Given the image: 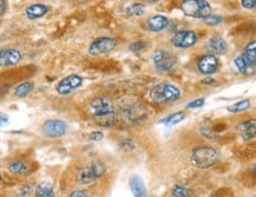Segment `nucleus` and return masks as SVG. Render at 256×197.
<instances>
[{"label": "nucleus", "mask_w": 256, "mask_h": 197, "mask_svg": "<svg viewBox=\"0 0 256 197\" xmlns=\"http://www.w3.org/2000/svg\"><path fill=\"white\" fill-rule=\"evenodd\" d=\"M68 131V124L62 120H48L43 124V134L48 138L62 137Z\"/></svg>", "instance_id": "obj_9"}, {"label": "nucleus", "mask_w": 256, "mask_h": 197, "mask_svg": "<svg viewBox=\"0 0 256 197\" xmlns=\"http://www.w3.org/2000/svg\"><path fill=\"white\" fill-rule=\"evenodd\" d=\"M220 153L210 146H200L195 148L191 153V163L197 169H208L219 162Z\"/></svg>", "instance_id": "obj_2"}, {"label": "nucleus", "mask_w": 256, "mask_h": 197, "mask_svg": "<svg viewBox=\"0 0 256 197\" xmlns=\"http://www.w3.org/2000/svg\"><path fill=\"white\" fill-rule=\"evenodd\" d=\"M236 131L244 141H252L256 138V120L250 118L240 123L236 126Z\"/></svg>", "instance_id": "obj_12"}, {"label": "nucleus", "mask_w": 256, "mask_h": 197, "mask_svg": "<svg viewBox=\"0 0 256 197\" xmlns=\"http://www.w3.org/2000/svg\"><path fill=\"white\" fill-rule=\"evenodd\" d=\"M153 63L157 71L168 72L175 68L177 64V57L171 51L157 50L153 56Z\"/></svg>", "instance_id": "obj_6"}, {"label": "nucleus", "mask_w": 256, "mask_h": 197, "mask_svg": "<svg viewBox=\"0 0 256 197\" xmlns=\"http://www.w3.org/2000/svg\"><path fill=\"white\" fill-rule=\"evenodd\" d=\"M8 172L13 175L27 176L30 173V166L24 161H13L8 164Z\"/></svg>", "instance_id": "obj_19"}, {"label": "nucleus", "mask_w": 256, "mask_h": 197, "mask_svg": "<svg viewBox=\"0 0 256 197\" xmlns=\"http://www.w3.org/2000/svg\"><path fill=\"white\" fill-rule=\"evenodd\" d=\"M53 187L50 182H42L36 189V197H53Z\"/></svg>", "instance_id": "obj_22"}, {"label": "nucleus", "mask_w": 256, "mask_h": 197, "mask_svg": "<svg viewBox=\"0 0 256 197\" xmlns=\"http://www.w3.org/2000/svg\"><path fill=\"white\" fill-rule=\"evenodd\" d=\"M144 48H145V44H144L143 42H135V43H132V44L129 46L130 50L133 51V52H137V51L143 50Z\"/></svg>", "instance_id": "obj_30"}, {"label": "nucleus", "mask_w": 256, "mask_h": 197, "mask_svg": "<svg viewBox=\"0 0 256 197\" xmlns=\"http://www.w3.org/2000/svg\"><path fill=\"white\" fill-rule=\"evenodd\" d=\"M197 68H199V71L202 74H205V76H210V74H216L219 71L220 68V62L219 58L215 54H205V56L201 57L197 62Z\"/></svg>", "instance_id": "obj_11"}, {"label": "nucleus", "mask_w": 256, "mask_h": 197, "mask_svg": "<svg viewBox=\"0 0 256 197\" xmlns=\"http://www.w3.org/2000/svg\"><path fill=\"white\" fill-rule=\"evenodd\" d=\"M241 57H242L246 62L256 66V40H253V42L247 44L243 52L241 53Z\"/></svg>", "instance_id": "obj_20"}, {"label": "nucleus", "mask_w": 256, "mask_h": 197, "mask_svg": "<svg viewBox=\"0 0 256 197\" xmlns=\"http://www.w3.org/2000/svg\"><path fill=\"white\" fill-rule=\"evenodd\" d=\"M171 197H189V190L183 185H175L171 190Z\"/></svg>", "instance_id": "obj_26"}, {"label": "nucleus", "mask_w": 256, "mask_h": 197, "mask_svg": "<svg viewBox=\"0 0 256 197\" xmlns=\"http://www.w3.org/2000/svg\"><path fill=\"white\" fill-rule=\"evenodd\" d=\"M0 2H1V11H0V13H1V16H2V14L5 13V7H6V1H5V0H0Z\"/></svg>", "instance_id": "obj_33"}, {"label": "nucleus", "mask_w": 256, "mask_h": 197, "mask_svg": "<svg viewBox=\"0 0 256 197\" xmlns=\"http://www.w3.org/2000/svg\"><path fill=\"white\" fill-rule=\"evenodd\" d=\"M105 172V166H104L103 162H92L91 164H89L88 167L81 169L77 175V183L78 184H90L94 183L95 181H97L98 178H101L102 176Z\"/></svg>", "instance_id": "obj_5"}, {"label": "nucleus", "mask_w": 256, "mask_h": 197, "mask_svg": "<svg viewBox=\"0 0 256 197\" xmlns=\"http://www.w3.org/2000/svg\"><path fill=\"white\" fill-rule=\"evenodd\" d=\"M117 46V42L110 37H101L95 39L89 46V54L91 56H102L112 52Z\"/></svg>", "instance_id": "obj_7"}, {"label": "nucleus", "mask_w": 256, "mask_h": 197, "mask_svg": "<svg viewBox=\"0 0 256 197\" xmlns=\"http://www.w3.org/2000/svg\"><path fill=\"white\" fill-rule=\"evenodd\" d=\"M88 112L96 123L103 127H112L117 122V111L113 102L107 97H95L88 104Z\"/></svg>", "instance_id": "obj_1"}, {"label": "nucleus", "mask_w": 256, "mask_h": 197, "mask_svg": "<svg viewBox=\"0 0 256 197\" xmlns=\"http://www.w3.org/2000/svg\"><path fill=\"white\" fill-rule=\"evenodd\" d=\"M185 118V112L184 111H179V112H175V114L168 116V117L163 118V120L159 122V123L163 124V125H165L167 127H170V126H174L176 125V124L181 123V122Z\"/></svg>", "instance_id": "obj_21"}, {"label": "nucleus", "mask_w": 256, "mask_h": 197, "mask_svg": "<svg viewBox=\"0 0 256 197\" xmlns=\"http://www.w3.org/2000/svg\"><path fill=\"white\" fill-rule=\"evenodd\" d=\"M32 89H33V84H32L31 82H24V83L19 84V85L14 89L13 94L16 97L24 98L28 94H30V92L32 91Z\"/></svg>", "instance_id": "obj_23"}, {"label": "nucleus", "mask_w": 256, "mask_h": 197, "mask_svg": "<svg viewBox=\"0 0 256 197\" xmlns=\"http://www.w3.org/2000/svg\"><path fill=\"white\" fill-rule=\"evenodd\" d=\"M203 22H205V24L208 26H216L223 22V18L221 16H219V14L211 13L210 16H208L206 18L203 19Z\"/></svg>", "instance_id": "obj_27"}, {"label": "nucleus", "mask_w": 256, "mask_h": 197, "mask_svg": "<svg viewBox=\"0 0 256 197\" xmlns=\"http://www.w3.org/2000/svg\"><path fill=\"white\" fill-rule=\"evenodd\" d=\"M129 187L133 197H148V191L143 179L138 175H132L129 178Z\"/></svg>", "instance_id": "obj_16"}, {"label": "nucleus", "mask_w": 256, "mask_h": 197, "mask_svg": "<svg viewBox=\"0 0 256 197\" xmlns=\"http://www.w3.org/2000/svg\"><path fill=\"white\" fill-rule=\"evenodd\" d=\"M205 105V98H199V99H195L193 102L187 104V109H197L201 106Z\"/></svg>", "instance_id": "obj_28"}, {"label": "nucleus", "mask_w": 256, "mask_h": 197, "mask_svg": "<svg viewBox=\"0 0 256 197\" xmlns=\"http://www.w3.org/2000/svg\"><path fill=\"white\" fill-rule=\"evenodd\" d=\"M250 108V100L249 99H242L240 102L232 104L228 108L229 112H232V114H238V112L246 111Z\"/></svg>", "instance_id": "obj_24"}, {"label": "nucleus", "mask_w": 256, "mask_h": 197, "mask_svg": "<svg viewBox=\"0 0 256 197\" xmlns=\"http://www.w3.org/2000/svg\"><path fill=\"white\" fill-rule=\"evenodd\" d=\"M22 60V53L16 49H6L0 52V64L4 68L17 65Z\"/></svg>", "instance_id": "obj_14"}, {"label": "nucleus", "mask_w": 256, "mask_h": 197, "mask_svg": "<svg viewBox=\"0 0 256 197\" xmlns=\"http://www.w3.org/2000/svg\"><path fill=\"white\" fill-rule=\"evenodd\" d=\"M241 5L247 10H253L256 7V0H241Z\"/></svg>", "instance_id": "obj_29"}, {"label": "nucleus", "mask_w": 256, "mask_h": 197, "mask_svg": "<svg viewBox=\"0 0 256 197\" xmlns=\"http://www.w3.org/2000/svg\"><path fill=\"white\" fill-rule=\"evenodd\" d=\"M169 25V19L162 14H155L147 20V30L150 32H161Z\"/></svg>", "instance_id": "obj_15"}, {"label": "nucleus", "mask_w": 256, "mask_h": 197, "mask_svg": "<svg viewBox=\"0 0 256 197\" xmlns=\"http://www.w3.org/2000/svg\"><path fill=\"white\" fill-rule=\"evenodd\" d=\"M181 97V90L170 83H158L153 86L149 92L151 102L156 104H167L176 102Z\"/></svg>", "instance_id": "obj_3"}, {"label": "nucleus", "mask_w": 256, "mask_h": 197, "mask_svg": "<svg viewBox=\"0 0 256 197\" xmlns=\"http://www.w3.org/2000/svg\"><path fill=\"white\" fill-rule=\"evenodd\" d=\"M234 65L236 66L237 71L240 72L241 74H243V76H250V74H255L256 72V66L252 65V64H249L248 62H246V60L241 57V54H238L237 57H235Z\"/></svg>", "instance_id": "obj_18"}, {"label": "nucleus", "mask_w": 256, "mask_h": 197, "mask_svg": "<svg viewBox=\"0 0 256 197\" xmlns=\"http://www.w3.org/2000/svg\"><path fill=\"white\" fill-rule=\"evenodd\" d=\"M179 8L184 16L194 19H205L211 14V6L206 0H183Z\"/></svg>", "instance_id": "obj_4"}, {"label": "nucleus", "mask_w": 256, "mask_h": 197, "mask_svg": "<svg viewBox=\"0 0 256 197\" xmlns=\"http://www.w3.org/2000/svg\"><path fill=\"white\" fill-rule=\"evenodd\" d=\"M102 138H103V134H102L101 131L92 132V134L90 135V140L91 141H101Z\"/></svg>", "instance_id": "obj_32"}, {"label": "nucleus", "mask_w": 256, "mask_h": 197, "mask_svg": "<svg viewBox=\"0 0 256 197\" xmlns=\"http://www.w3.org/2000/svg\"><path fill=\"white\" fill-rule=\"evenodd\" d=\"M145 12V6L142 4H131L127 8V13L132 17H139Z\"/></svg>", "instance_id": "obj_25"}, {"label": "nucleus", "mask_w": 256, "mask_h": 197, "mask_svg": "<svg viewBox=\"0 0 256 197\" xmlns=\"http://www.w3.org/2000/svg\"><path fill=\"white\" fill-rule=\"evenodd\" d=\"M206 49L211 54L215 56H222V54L227 53L228 51V44L222 37L220 36H212L210 39L206 42Z\"/></svg>", "instance_id": "obj_13"}, {"label": "nucleus", "mask_w": 256, "mask_h": 197, "mask_svg": "<svg viewBox=\"0 0 256 197\" xmlns=\"http://www.w3.org/2000/svg\"><path fill=\"white\" fill-rule=\"evenodd\" d=\"M69 197H91V195H90L88 191L74 190L71 194H70Z\"/></svg>", "instance_id": "obj_31"}, {"label": "nucleus", "mask_w": 256, "mask_h": 197, "mask_svg": "<svg viewBox=\"0 0 256 197\" xmlns=\"http://www.w3.org/2000/svg\"><path fill=\"white\" fill-rule=\"evenodd\" d=\"M199 37L196 32L190 30H183L176 32L171 38V44L177 49H189L196 45Z\"/></svg>", "instance_id": "obj_8"}, {"label": "nucleus", "mask_w": 256, "mask_h": 197, "mask_svg": "<svg viewBox=\"0 0 256 197\" xmlns=\"http://www.w3.org/2000/svg\"><path fill=\"white\" fill-rule=\"evenodd\" d=\"M50 11V7L45 4H32L30 6L26 7L25 14L28 19L36 20L39 18H43L45 14H48Z\"/></svg>", "instance_id": "obj_17"}, {"label": "nucleus", "mask_w": 256, "mask_h": 197, "mask_svg": "<svg viewBox=\"0 0 256 197\" xmlns=\"http://www.w3.org/2000/svg\"><path fill=\"white\" fill-rule=\"evenodd\" d=\"M84 79L78 74H70L57 84L56 90L59 95H70L83 85Z\"/></svg>", "instance_id": "obj_10"}]
</instances>
